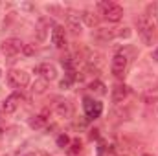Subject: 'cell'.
I'll list each match as a JSON object with an SVG mask.
<instances>
[{
    "instance_id": "1",
    "label": "cell",
    "mask_w": 158,
    "mask_h": 156,
    "mask_svg": "<svg viewBox=\"0 0 158 156\" xmlns=\"http://www.w3.org/2000/svg\"><path fill=\"white\" fill-rule=\"evenodd\" d=\"M136 26H138V33L145 44H153L155 33H156V20L151 18L149 15H140L136 18Z\"/></svg>"
},
{
    "instance_id": "2",
    "label": "cell",
    "mask_w": 158,
    "mask_h": 156,
    "mask_svg": "<svg viewBox=\"0 0 158 156\" xmlns=\"http://www.w3.org/2000/svg\"><path fill=\"white\" fill-rule=\"evenodd\" d=\"M98 7L103 11V17L109 22H119L123 18V7L116 2H99Z\"/></svg>"
},
{
    "instance_id": "3",
    "label": "cell",
    "mask_w": 158,
    "mask_h": 156,
    "mask_svg": "<svg viewBox=\"0 0 158 156\" xmlns=\"http://www.w3.org/2000/svg\"><path fill=\"white\" fill-rule=\"evenodd\" d=\"M83 110L86 119H96L103 114V103L94 97H83Z\"/></svg>"
},
{
    "instance_id": "4",
    "label": "cell",
    "mask_w": 158,
    "mask_h": 156,
    "mask_svg": "<svg viewBox=\"0 0 158 156\" xmlns=\"http://www.w3.org/2000/svg\"><path fill=\"white\" fill-rule=\"evenodd\" d=\"M7 83L13 88H24L30 84V76L24 70H11L7 72Z\"/></svg>"
},
{
    "instance_id": "5",
    "label": "cell",
    "mask_w": 158,
    "mask_h": 156,
    "mask_svg": "<svg viewBox=\"0 0 158 156\" xmlns=\"http://www.w3.org/2000/svg\"><path fill=\"white\" fill-rule=\"evenodd\" d=\"M127 64H129V59H127L125 55H121V53H116L114 59H112V63H110V72H112V76L121 79L123 76H125Z\"/></svg>"
},
{
    "instance_id": "6",
    "label": "cell",
    "mask_w": 158,
    "mask_h": 156,
    "mask_svg": "<svg viewBox=\"0 0 158 156\" xmlns=\"http://www.w3.org/2000/svg\"><path fill=\"white\" fill-rule=\"evenodd\" d=\"M64 20H66V26L72 33H81V13L76 9H66L64 11Z\"/></svg>"
},
{
    "instance_id": "7",
    "label": "cell",
    "mask_w": 158,
    "mask_h": 156,
    "mask_svg": "<svg viewBox=\"0 0 158 156\" xmlns=\"http://www.w3.org/2000/svg\"><path fill=\"white\" fill-rule=\"evenodd\" d=\"M22 48H24V42L20 39H17V37L6 39L2 42V46H0V50H2L4 55H17L19 51H22Z\"/></svg>"
},
{
    "instance_id": "8",
    "label": "cell",
    "mask_w": 158,
    "mask_h": 156,
    "mask_svg": "<svg viewBox=\"0 0 158 156\" xmlns=\"http://www.w3.org/2000/svg\"><path fill=\"white\" fill-rule=\"evenodd\" d=\"M33 72H35V74H39L42 79H46L48 83L57 77V68H55L53 64H50V63H42V64H39V66H35V68H33Z\"/></svg>"
},
{
    "instance_id": "9",
    "label": "cell",
    "mask_w": 158,
    "mask_h": 156,
    "mask_svg": "<svg viewBox=\"0 0 158 156\" xmlns=\"http://www.w3.org/2000/svg\"><path fill=\"white\" fill-rule=\"evenodd\" d=\"M20 99H22V94H20V92H13V94L7 96L6 101L2 103V110H4L6 114L15 112V110L19 109V105H20Z\"/></svg>"
},
{
    "instance_id": "10",
    "label": "cell",
    "mask_w": 158,
    "mask_h": 156,
    "mask_svg": "<svg viewBox=\"0 0 158 156\" xmlns=\"http://www.w3.org/2000/svg\"><path fill=\"white\" fill-rule=\"evenodd\" d=\"M127 96H129V86H127V84L118 83V84H114V86H112V94H110V97H112V103H116V105L123 103Z\"/></svg>"
},
{
    "instance_id": "11",
    "label": "cell",
    "mask_w": 158,
    "mask_h": 156,
    "mask_svg": "<svg viewBox=\"0 0 158 156\" xmlns=\"http://www.w3.org/2000/svg\"><path fill=\"white\" fill-rule=\"evenodd\" d=\"M52 42L55 48H66V31L63 26H53L52 30Z\"/></svg>"
},
{
    "instance_id": "12",
    "label": "cell",
    "mask_w": 158,
    "mask_h": 156,
    "mask_svg": "<svg viewBox=\"0 0 158 156\" xmlns=\"http://www.w3.org/2000/svg\"><path fill=\"white\" fill-rule=\"evenodd\" d=\"M55 114L59 117H64V119L74 117V105H72V101H59L57 107H55Z\"/></svg>"
},
{
    "instance_id": "13",
    "label": "cell",
    "mask_w": 158,
    "mask_h": 156,
    "mask_svg": "<svg viewBox=\"0 0 158 156\" xmlns=\"http://www.w3.org/2000/svg\"><path fill=\"white\" fill-rule=\"evenodd\" d=\"M92 37L96 40H99V42H109V40H112L116 37V30H110V28H98V30H94Z\"/></svg>"
},
{
    "instance_id": "14",
    "label": "cell",
    "mask_w": 158,
    "mask_h": 156,
    "mask_svg": "<svg viewBox=\"0 0 158 156\" xmlns=\"http://www.w3.org/2000/svg\"><path fill=\"white\" fill-rule=\"evenodd\" d=\"M50 20L48 18H39L37 26H35V39L39 42H44L46 40V35H48V28H50Z\"/></svg>"
},
{
    "instance_id": "15",
    "label": "cell",
    "mask_w": 158,
    "mask_h": 156,
    "mask_svg": "<svg viewBox=\"0 0 158 156\" xmlns=\"http://www.w3.org/2000/svg\"><path fill=\"white\" fill-rule=\"evenodd\" d=\"M81 20H83V24H85V26H88V28H96V26L99 24V17H98V15H94V13H92V11H88V9L81 11Z\"/></svg>"
},
{
    "instance_id": "16",
    "label": "cell",
    "mask_w": 158,
    "mask_h": 156,
    "mask_svg": "<svg viewBox=\"0 0 158 156\" xmlns=\"http://www.w3.org/2000/svg\"><path fill=\"white\" fill-rule=\"evenodd\" d=\"M46 123H48V112H46V110H44L42 114H37V116H33L31 119H30V127L35 129V130L42 129Z\"/></svg>"
},
{
    "instance_id": "17",
    "label": "cell",
    "mask_w": 158,
    "mask_h": 156,
    "mask_svg": "<svg viewBox=\"0 0 158 156\" xmlns=\"http://www.w3.org/2000/svg\"><path fill=\"white\" fill-rule=\"evenodd\" d=\"M88 88H90L94 94H98V96H105V94H107V86H105L99 79H94V81L88 84Z\"/></svg>"
},
{
    "instance_id": "18",
    "label": "cell",
    "mask_w": 158,
    "mask_h": 156,
    "mask_svg": "<svg viewBox=\"0 0 158 156\" xmlns=\"http://www.w3.org/2000/svg\"><path fill=\"white\" fill-rule=\"evenodd\" d=\"M46 90H48V81L42 79V77L37 79V81L31 84V92H33V94H44Z\"/></svg>"
},
{
    "instance_id": "19",
    "label": "cell",
    "mask_w": 158,
    "mask_h": 156,
    "mask_svg": "<svg viewBox=\"0 0 158 156\" xmlns=\"http://www.w3.org/2000/svg\"><path fill=\"white\" fill-rule=\"evenodd\" d=\"M70 145V138L63 132V134H59L57 136V147H61V149H64V147H68Z\"/></svg>"
},
{
    "instance_id": "20",
    "label": "cell",
    "mask_w": 158,
    "mask_h": 156,
    "mask_svg": "<svg viewBox=\"0 0 158 156\" xmlns=\"http://www.w3.org/2000/svg\"><path fill=\"white\" fill-rule=\"evenodd\" d=\"M131 35H132L131 28H118L116 30V37H119V39H129Z\"/></svg>"
},
{
    "instance_id": "21",
    "label": "cell",
    "mask_w": 158,
    "mask_h": 156,
    "mask_svg": "<svg viewBox=\"0 0 158 156\" xmlns=\"http://www.w3.org/2000/svg\"><path fill=\"white\" fill-rule=\"evenodd\" d=\"M22 53H24V55H28V57H31V55L35 53V46H33V44H24Z\"/></svg>"
},
{
    "instance_id": "22",
    "label": "cell",
    "mask_w": 158,
    "mask_h": 156,
    "mask_svg": "<svg viewBox=\"0 0 158 156\" xmlns=\"http://www.w3.org/2000/svg\"><path fill=\"white\" fill-rule=\"evenodd\" d=\"M70 145H72V153H74V154L81 151V142H79L77 138H76V140H72V142H70Z\"/></svg>"
},
{
    "instance_id": "23",
    "label": "cell",
    "mask_w": 158,
    "mask_h": 156,
    "mask_svg": "<svg viewBox=\"0 0 158 156\" xmlns=\"http://www.w3.org/2000/svg\"><path fill=\"white\" fill-rule=\"evenodd\" d=\"M70 84H72V81H70V79H63V81H61V83H59V86H61V90H68V88H70Z\"/></svg>"
},
{
    "instance_id": "24",
    "label": "cell",
    "mask_w": 158,
    "mask_h": 156,
    "mask_svg": "<svg viewBox=\"0 0 158 156\" xmlns=\"http://www.w3.org/2000/svg\"><path fill=\"white\" fill-rule=\"evenodd\" d=\"M98 132H99L98 129H94V130H90V138H92V140H98V138H99V134H98Z\"/></svg>"
},
{
    "instance_id": "25",
    "label": "cell",
    "mask_w": 158,
    "mask_h": 156,
    "mask_svg": "<svg viewBox=\"0 0 158 156\" xmlns=\"http://www.w3.org/2000/svg\"><path fill=\"white\" fill-rule=\"evenodd\" d=\"M76 127H86V119H77L76 121Z\"/></svg>"
},
{
    "instance_id": "26",
    "label": "cell",
    "mask_w": 158,
    "mask_h": 156,
    "mask_svg": "<svg viewBox=\"0 0 158 156\" xmlns=\"http://www.w3.org/2000/svg\"><path fill=\"white\" fill-rule=\"evenodd\" d=\"M153 59H155V61L158 63V48L155 50V51H153Z\"/></svg>"
},
{
    "instance_id": "27",
    "label": "cell",
    "mask_w": 158,
    "mask_h": 156,
    "mask_svg": "<svg viewBox=\"0 0 158 156\" xmlns=\"http://www.w3.org/2000/svg\"><path fill=\"white\" fill-rule=\"evenodd\" d=\"M142 156H155V154H151V153H143Z\"/></svg>"
},
{
    "instance_id": "28",
    "label": "cell",
    "mask_w": 158,
    "mask_h": 156,
    "mask_svg": "<svg viewBox=\"0 0 158 156\" xmlns=\"http://www.w3.org/2000/svg\"><path fill=\"white\" fill-rule=\"evenodd\" d=\"M0 76H2V70H0Z\"/></svg>"
},
{
    "instance_id": "29",
    "label": "cell",
    "mask_w": 158,
    "mask_h": 156,
    "mask_svg": "<svg viewBox=\"0 0 158 156\" xmlns=\"http://www.w3.org/2000/svg\"><path fill=\"white\" fill-rule=\"evenodd\" d=\"M26 156H30V154H26Z\"/></svg>"
}]
</instances>
